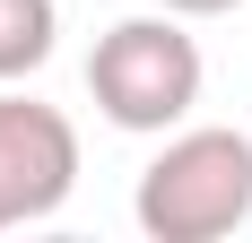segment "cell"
Instances as JSON below:
<instances>
[{
    "mask_svg": "<svg viewBox=\"0 0 252 243\" xmlns=\"http://www.w3.org/2000/svg\"><path fill=\"white\" fill-rule=\"evenodd\" d=\"M87 96L113 130H174L200 104V44L183 35L174 9L104 26L87 52Z\"/></svg>",
    "mask_w": 252,
    "mask_h": 243,
    "instance_id": "7a4b0ae2",
    "label": "cell"
},
{
    "mask_svg": "<svg viewBox=\"0 0 252 243\" xmlns=\"http://www.w3.org/2000/svg\"><path fill=\"white\" fill-rule=\"evenodd\" d=\"M78 182V130L61 104L0 96V235L52 217Z\"/></svg>",
    "mask_w": 252,
    "mask_h": 243,
    "instance_id": "3957f363",
    "label": "cell"
},
{
    "mask_svg": "<svg viewBox=\"0 0 252 243\" xmlns=\"http://www.w3.org/2000/svg\"><path fill=\"white\" fill-rule=\"evenodd\" d=\"M174 18H226V9H244V0H165Z\"/></svg>",
    "mask_w": 252,
    "mask_h": 243,
    "instance_id": "5b68a950",
    "label": "cell"
},
{
    "mask_svg": "<svg viewBox=\"0 0 252 243\" xmlns=\"http://www.w3.org/2000/svg\"><path fill=\"white\" fill-rule=\"evenodd\" d=\"M252 217V139L244 130H183L139 174V235L218 243Z\"/></svg>",
    "mask_w": 252,
    "mask_h": 243,
    "instance_id": "6da1fadb",
    "label": "cell"
},
{
    "mask_svg": "<svg viewBox=\"0 0 252 243\" xmlns=\"http://www.w3.org/2000/svg\"><path fill=\"white\" fill-rule=\"evenodd\" d=\"M52 35H61V9L52 0H0V87L52 61Z\"/></svg>",
    "mask_w": 252,
    "mask_h": 243,
    "instance_id": "277c9868",
    "label": "cell"
}]
</instances>
